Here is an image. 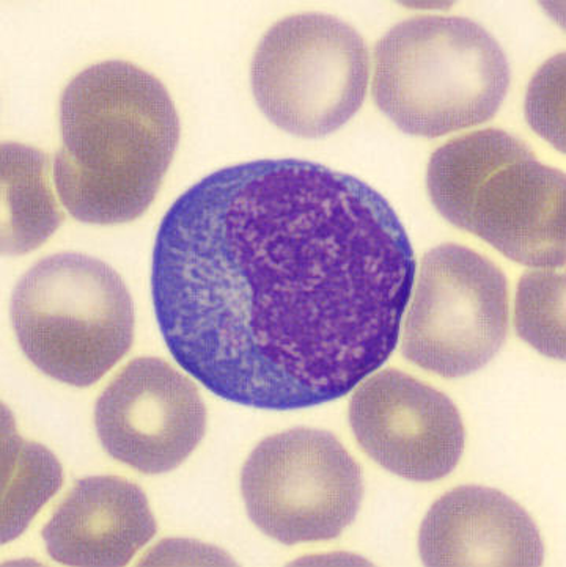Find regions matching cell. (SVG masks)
Returning a JSON list of instances; mask_svg holds the SVG:
<instances>
[{
	"label": "cell",
	"mask_w": 566,
	"mask_h": 567,
	"mask_svg": "<svg viewBox=\"0 0 566 567\" xmlns=\"http://www.w3.org/2000/svg\"><path fill=\"white\" fill-rule=\"evenodd\" d=\"M415 269L410 236L369 184L310 161H253L171 206L153 306L168 352L209 392L301 411L388 362Z\"/></svg>",
	"instance_id": "6da1fadb"
},
{
	"label": "cell",
	"mask_w": 566,
	"mask_h": 567,
	"mask_svg": "<svg viewBox=\"0 0 566 567\" xmlns=\"http://www.w3.org/2000/svg\"><path fill=\"white\" fill-rule=\"evenodd\" d=\"M54 184L74 219L133 221L147 212L174 159L179 118L159 79L107 60L71 79L60 100Z\"/></svg>",
	"instance_id": "7a4b0ae2"
},
{
	"label": "cell",
	"mask_w": 566,
	"mask_h": 567,
	"mask_svg": "<svg viewBox=\"0 0 566 567\" xmlns=\"http://www.w3.org/2000/svg\"><path fill=\"white\" fill-rule=\"evenodd\" d=\"M426 189L445 220L510 260L565 265V174L515 135L490 127L452 138L431 156Z\"/></svg>",
	"instance_id": "3957f363"
},
{
	"label": "cell",
	"mask_w": 566,
	"mask_h": 567,
	"mask_svg": "<svg viewBox=\"0 0 566 567\" xmlns=\"http://www.w3.org/2000/svg\"><path fill=\"white\" fill-rule=\"evenodd\" d=\"M510 87L507 55L477 22L415 17L374 49L373 97L403 133L442 137L490 122Z\"/></svg>",
	"instance_id": "277c9868"
},
{
	"label": "cell",
	"mask_w": 566,
	"mask_h": 567,
	"mask_svg": "<svg viewBox=\"0 0 566 567\" xmlns=\"http://www.w3.org/2000/svg\"><path fill=\"white\" fill-rule=\"evenodd\" d=\"M10 313L22 352L63 384H95L134 340L126 285L106 262L74 251L32 266L14 288Z\"/></svg>",
	"instance_id": "5b68a950"
},
{
	"label": "cell",
	"mask_w": 566,
	"mask_h": 567,
	"mask_svg": "<svg viewBox=\"0 0 566 567\" xmlns=\"http://www.w3.org/2000/svg\"><path fill=\"white\" fill-rule=\"evenodd\" d=\"M366 41L331 14L301 13L276 22L255 49L250 82L266 118L303 138L336 133L366 100Z\"/></svg>",
	"instance_id": "8992f818"
},
{
	"label": "cell",
	"mask_w": 566,
	"mask_h": 567,
	"mask_svg": "<svg viewBox=\"0 0 566 567\" xmlns=\"http://www.w3.org/2000/svg\"><path fill=\"white\" fill-rule=\"evenodd\" d=\"M401 324V354L414 365L447 379L475 373L488 365L507 337V277L488 258L459 244L431 249Z\"/></svg>",
	"instance_id": "52a82bcc"
},
{
	"label": "cell",
	"mask_w": 566,
	"mask_h": 567,
	"mask_svg": "<svg viewBox=\"0 0 566 567\" xmlns=\"http://www.w3.org/2000/svg\"><path fill=\"white\" fill-rule=\"evenodd\" d=\"M247 514L285 546L339 538L358 516L361 468L332 434L296 427L258 443L241 473Z\"/></svg>",
	"instance_id": "ba28073f"
},
{
	"label": "cell",
	"mask_w": 566,
	"mask_h": 567,
	"mask_svg": "<svg viewBox=\"0 0 566 567\" xmlns=\"http://www.w3.org/2000/svg\"><path fill=\"white\" fill-rule=\"evenodd\" d=\"M101 445L147 475L175 471L197 449L206 409L196 384L153 357L133 360L101 393L95 408Z\"/></svg>",
	"instance_id": "9c48e42d"
},
{
	"label": "cell",
	"mask_w": 566,
	"mask_h": 567,
	"mask_svg": "<svg viewBox=\"0 0 566 567\" xmlns=\"http://www.w3.org/2000/svg\"><path fill=\"white\" fill-rule=\"evenodd\" d=\"M350 423L363 452L401 478H444L463 456L466 434L456 405L401 371L361 382L351 398Z\"/></svg>",
	"instance_id": "30bf717a"
},
{
	"label": "cell",
	"mask_w": 566,
	"mask_h": 567,
	"mask_svg": "<svg viewBox=\"0 0 566 567\" xmlns=\"http://www.w3.org/2000/svg\"><path fill=\"white\" fill-rule=\"evenodd\" d=\"M423 565L542 566L545 547L534 519L507 495L482 486L450 491L420 527Z\"/></svg>",
	"instance_id": "8fae6325"
},
{
	"label": "cell",
	"mask_w": 566,
	"mask_h": 567,
	"mask_svg": "<svg viewBox=\"0 0 566 567\" xmlns=\"http://www.w3.org/2000/svg\"><path fill=\"white\" fill-rule=\"evenodd\" d=\"M155 535L147 495L119 476L79 480L43 528L48 554L65 566H126Z\"/></svg>",
	"instance_id": "7c38bea8"
},
{
	"label": "cell",
	"mask_w": 566,
	"mask_h": 567,
	"mask_svg": "<svg viewBox=\"0 0 566 567\" xmlns=\"http://www.w3.org/2000/svg\"><path fill=\"white\" fill-rule=\"evenodd\" d=\"M48 154L25 145L2 146V251L22 255L51 238L63 221L50 183Z\"/></svg>",
	"instance_id": "4fadbf2b"
},
{
	"label": "cell",
	"mask_w": 566,
	"mask_h": 567,
	"mask_svg": "<svg viewBox=\"0 0 566 567\" xmlns=\"http://www.w3.org/2000/svg\"><path fill=\"white\" fill-rule=\"evenodd\" d=\"M62 467L54 454L18 437L13 423H3L2 543L28 528L59 487Z\"/></svg>",
	"instance_id": "5bb4252c"
},
{
	"label": "cell",
	"mask_w": 566,
	"mask_h": 567,
	"mask_svg": "<svg viewBox=\"0 0 566 567\" xmlns=\"http://www.w3.org/2000/svg\"><path fill=\"white\" fill-rule=\"evenodd\" d=\"M517 333L543 355L565 360V276L532 270L519 281L515 303Z\"/></svg>",
	"instance_id": "9a60e30c"
},
{
	"label": "cell",
	"mask_w": 566,
	"mask_h": 567,
	"mask_svg": "<svg viewBox=\"0 0 566 567\" xmlns=\"http://www.w3.org/2000/svg\"><path fill=\"white\" fill-rule=\"evenodd\" d=\"M526 116L543 138L565 152V54L546 62L532 79Z\"/></svg>",
	"instance_id": "2e32d148"
}]
</instances>
